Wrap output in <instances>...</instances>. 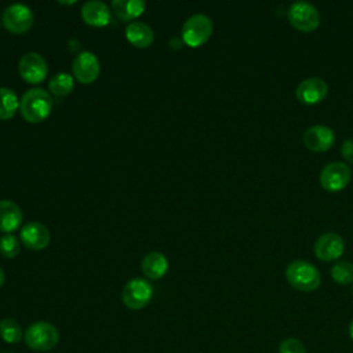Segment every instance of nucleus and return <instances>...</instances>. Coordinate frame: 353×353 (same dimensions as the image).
I'll return each mask as SVG.
<instances>
[{
	"label": "nucleus",
	"instance_id": "11",
	"mask_svg": "<svg viewBox=\"0 0 353 353\" xmlns=\"http://www.w3.org/2000/svg\"><path fill=\"white\" fill-rule=\"evenodd\" d=\"M73 76L76 77L77 81L83 84H90L97 80L101 66L98 58L90 52V51H83L79 55H76L73 61Z\"/></svg>",
	"mask_w": 353,
	"mask_h": 353
},
{
	"label": "nucleus",
	"instance_id": "4",
	"mask_svg": "<svg viewBox=\"0 0 353 353\" xmlns=\"http://www.w3.org/2000/svg\"><path fill=\"white\" fill-rule=\"evenodd\" d=\"M212 34V22L204 14L189 17L182 26V40L189 47L203 46Z\"/></svg>",
	"mask_w": 353,
	"mask_h": 353
},
{
	"label": "nucleus",
	"instance_id": "23",
	"mask_svg": "<svg viewBox=\"0 0 353 353\" xmlns=\"http://www.w3.org/2000/svg\"><path fill=\"white\" fill-rule=\"evenodd\" d=\"M331 277L335 283L347 285L353 283V263L349 261H339L331 268Z\"/></svg>",
	"mask_w": 353,
	"mask_h": 353
},
{
	"label": "nucleus",
	"instance_id": "14",
	"mask_svg": "<svg viewBox=\"0 0 353 353\" xmlns=\"http://www.w3.org/2000/svg\"><path fill=\"white\" fill-rule=\"evenodd\" d=\"M50 230L40 222H28L19 232V240L29 250H43L50 244Z\"/></svg>",
	"mask_w": 353,
	"mask_h": 353
},
{
	"label": "nucleus",
	"instance_id": "1",
	"mask_svg": "<svg viewBox=\"0 0 353 353\" xmlns=\"http://www.w3.org/2000/svg\"><path fill=\"white\" fill-rule=\"evenodd\" d=\"M52 109V99L48 91L43 88L28 90L19 101V112L28 123H40L46 120Z\"/></svg>",
	"mask_w": 353,
	"mask_h": 353
},
{
	"label": "nucleus",
	"instance_id": "30",
	"mask_svg": "<svg viewBox=\"0 0 353 353\" xmlns=\"http://www.w3.org/2000/svg\"><path fill=\"white\" fill-rule=\"evenodd\" d=\"M352 288H353V287H352Z\"/></svg>",
	"mask_w": 353,
	"mask_h": 353
},
{
	"label": "nucleus",
	"instance_id": "25",
	"mask_svg": "<svg viewBox=\"0 0 353 353\" xmlns=\"http://www.w3.org/2000/svg\"><path fill=\"white\" fill-rule=\"evenodd\" d=\"M279 353H306V349L299 339L285 338L279 346Z\"/></svg>",
	"mask_w": 353,
	"mask_h": 353
},
{
	"label": "nucleus",
	"instance_id": "17",
	"mask_svg": "<svg viewBox=\"0 0 353 353\" xmlns=\"http://www.w3.org/2000/svg\"><path fill=\"white\" fill-rule=\"evenodd\" d=\"M125 37L134 47L146 48L153 43L154 33L145 22H131L125 28Z\"/></svg>",
	"mask_w": 353,
	"mask_h": 353
},
{
	"label": "nucleus",
	"instance_id": "16",
	"mask_svg": "<svg viewBox=\"0 0 353 353\" xmlns=\"http://www.w3.org/2000/svg\"><path fill=\"white\" fill-rule=\"evenodd\" d=\"M22 222L19 205L11 200H0V232L10 234L17 230Z\"/></svg>",
	"mask_w": 353,
	"mask_h": 353
},
{
	"label": "nucleus",
	"instance_id": "19",
	"mask_svg": "<svg viewBox=\"0 0 353 353\" xmlns=\"http://www.w3.org/2000/svg\"><path fill=\"white\" fill-rule=\"evenodd\" d=\"M145 1L142 0H113L112 1V11L114 15L124 21L130 22L138 18L145 11Z\"/></svg>",
	"mask_w": 353,
	"mask_h": 353
},
{
	"label": "nucleus",
	"instance_id": "21",
	"mask_svg": "<svg viewBox=\"0 0 353 353\" xmlns=\"http://www.w3.org/2000/svg\"><path fill=\"white\" fill-rule=\"evenodd\" d=\"M74 87V80L69 73H57L51 77L48 83L50 92L55 98H63L69 95L73 91Z\"/></svg>",
	"mask_w": 353,
	"mask_h": 353
},
{
	"label": "nucleus",
	"instance_id": "24",
	"mask_svg": "<svg viewBox=\"0 0 353 353\" xmlns=\"http://www.w3.org/2000/svg\"><path fill=\"white\" fill-rule=\"evenodd\" d=\"M21 244L14 234H4L0 239V254L6 258H15L19 254Z\"/></svg>",
	"mask_w": 353,
	"mask_h": 353
},
{
	"label": "nucleus",
	"instance_id": "5",
	"mask_svg": "<svg viewBox=\"0 0 353 353\" xmlns=\"http://www.w3.org/2000/svg\"><path fill=\"white\" fill-rule=\"evenodd\" d=\"M290 23L301 32H313L320 26V14L317 8L307 1H295L288 8Z\"/></svg>",
	"mask_w": 353,
	"mask_h": 353
},
{
	"label": "nucleus",
	"instance_id": "29",
	"mask_svg": "<svg viewBox=\"0 0 353 353\" xmlns=\"http://www.w3.org/2000/svg\"><path fill=\"white\" fill-rule=\"evenodd\" d=\"M58 3H59V4H74L76 0H72V1H62V0H59Z\"/></svg>",
	"mask_w": 353,
	"mask_h": 353
},
{
	"label": "nucleus",
	"instance_id": "22",
	"mask_svg": "<svg viewBox=\"0 0 353 353\" xmlns=\"http://www.w3.org/2000/svg\"><path fill=\"white\" fill-rule=\"evenodd\" d=\"M0 336L7 343H17L22 339V330L14 319H3L0 321Z\"/></svg>",
	"mask_w": 353,
	"mask_h": 353
},
{
	"label": "nucleus",
	"instance_id": "6",
	"mask_svg": "<svg viewBox=\"0 0 353 353\" xmlns=\"http://www.w3.org/2000/svg\"><path fill=\"white\" fill-rule=\"evenodd\" d=\"M153 295V287L146 279H132L123 288V302L128 309L139 310L145 307Z\"/></svg>",
	"mask_w": 353,
	"mask_h": 353
},
{
	"label": "nucleus",
	"instance_id": "12",
	"mask_svg": "<svg viewBox=\"0 0 353 353\" xmlns=\"http://www.w3.org/2000/svg\"><path fill=\"white\" fill-rule=\"evenodd\" d=\"M334 142H335V134L332 128L323 124L312 125L303 134V143L312 152H317V153L327 152L328 149L332 148Z\"/></svg>",
	"mask_w": 353,
	"mask_h": 353
},
{
	"label": "nucleus",
	"instance_id": "26",
	"mask_svg": "<svg viewBox=\"0 0 353 353\" xmlns=\"http://www.w3.org/2000/svg\"><path fill=\"white\" fill-rule=\"evenodd\" d=\"M341 153L347 163H353V138H349L342 143Z\"/></svg>",
	"mask_w": 353,
	"mask_h": 353
},
{
	"label": "nucleus",
	"instance_id": "2",
	"mask_svg": "<svg viewBox=\"0 0 353 353\" xmlns=\"http://www.w3.org/2000/svg\"><path fill=\"white\" fill-rule=\"evenodd\" d=\"M285 279L298 291L312 292L320 287L321 274L310 262L295 259L285 268Z\"/></svg>",
	"mask_w": 353,
	"mask_h": 353
},
{
	"label": "nucleus",
	"instance_id": "8",
	"mask_svg": "<svg viewBox=\"0 0 353 353\" xmlns=\"http://www.w3.org/2000/svg\"><path fill=\"white\" fill-rule=\"evenodd\" d=\"M350 176L352 171L349 165L341 161H332L321 170L320 185L327 192H339L347 186Z\"/></svg>",
	"mask_w": 353,
	"mask_h": 353
},
{
	"label": "nucleus",
	"instance_id": "10",
	"mask_svg": "<svg viewBox=\"0 0 353 353\" xmlns=\"http://www.w3.org/2000/svg\"><path fill=\"white\" fill-rule=\"evenodd\" d=\"M328 94L327 83L320 77H307L295 88L296 99L303 105L320 103Z\"/></svg>",
	"mask_w": 353,
	"mask_h": 353
},
{
	"label": "nucleus",
	"instance_id": "15",
	"mask_svg": "<svg viewBox=\"0 0 353 353\" xmlns=\"http://www.w3.org/2000/svg\"><path fill=\"white\" fill-rule=\"evenodd\" d=\"M81 18L87 25L101 28L110 22L112 15L109 7L103 1L90 0L85 1L81 7Z\"/></svg>",
	"mask_w": 353,
	"mask_h": 353
},
{
	"label": "nucleus",
	"instance_id": "3",
	"mask_svg": "<svg viewBox=\"0 0 353 353\" xmlns=\"http://www.w3.org/2000/svg\"><path fill=\"white\" fill-rule=\"evenodd\" d=\"M23 339L30 349L46 352L55 347L59 339V334L52 324L47 321H36L28 327Z\"/></svg>",
	"mask_w": 353,
	"mask_h": 353
},
{
	"label": "nucleus",
	"instance_id": "13",
	"mask_svg": "<svg viewBox=\"0 0 353 353\" xmlns=\"http://www.w3.org/2000/svg\"><path fill=\"white\" fill-rule=\"evenodd\" d=\"M345 250L343 239L334 232L321 234L314 243V254L320 261L330 262L338 259Z\"/></svg>",
	"mask_w": 353,
	"mask_h": 353
},
{
	"label": "nucleus",
	"instance_id": "9",
	"mask_svg": "<svg viewBox=\"0 0 353 353\" xmlns=\"http://www.w3.org/2000/svg\"><path fill=\"white\" fill-rule=\"evenodd\" d=\"M18 70L21 77L30 83H41L47 77V62L39 52H26L21 57L18 63Z\"/></svg>",
	"mask_w": 353,
	"mask_h": 353
},
{
	"label": "nucleus",
	"instance_id": "20",
	"mask_svg": "<svg viewBox=\"0 0 353 353\" xmlns=\"http://www.w3.org/2000/svg\"><path fill=\"white\" fill-rule=\"evenodd\" d=\"M19 109V101L17 94L8 87H0V119L8 120L14 117Z\"/></svg>",
	"mask_w": 353,
	"mask_h": 353
},
{
	"label": "nucleus",
	"instance_id": "27",
	"mask_svg": "<svg viewBox=\"0 0 353 353\" xmlns=\"http://www.w3.org/2000/svg\"><path fill=\"white\" fill-rule=\"evenodd\" d=\"M4 280H6V274H4L3 269L0 268V287L4 284Z\"/></svg>",
	"mask_w": 353,
	"mask_h": 353
},
{
	"label": "nucleus",
	"instance_id": "28",
	"mask_svg": "<svg viewBox=\"0 0 353 353\" xmlns=\"http://www.w3.org/2000/svg\"><path fill=\"white\" fill-rule=\"evenodd\" d=\"M349 334H350V338L353 339V320H352V323L349 324Z\"/></svg>",
	"mask_w": 353,
	"mask_h": 353
},
{
	"label": "nucleus",
	"instance_id": "18",
	"mask_svg": "<svg viewBox=\"0 0 353 353\" xmlns=\"http://www.w3.org/2000/svg\"><path fill=\"white\" fill-rule=\"evenodd\" d=\"M141 266H142L143 274L148 279L157 280V279H161L167 273L168 261L161 252L153 251V252H149L148 255H145Z\"/></svg>",
	"mask_w": 353,
	"mask_h": 353
},
{
	"label": "nucleus",
	"instance_id": "7",
	"mask_svg": "<svg viewBox=\"0 0 353 353\" xmlns=\"http://www.w3.org/2000/svg\"><path fill=\"white\" fill-rule=\"evenodd\" d=\"M33 21L34 18L30 8L19 3L8 6L1 15V22L4 28L14 34L26 33L32 28Z\"/></svg>",
	"mask_w": 353,
	"mask_h": 353
}]
</instances>
